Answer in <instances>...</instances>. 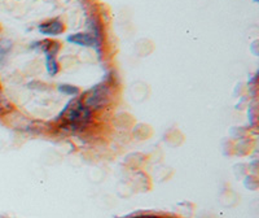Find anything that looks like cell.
I'll list each match as a JSON object with an SVG mask.
<instances>
[{"label":"cell","instance_id":"cell-6","mask_svg":"<svg viewBox=\"0 0 259 218\" xmlns=\"http://www.w3.org/2000/svg\"><path fill=\"white\" fill-rule=\"evenodd\" d=\"M58 91L65 95H69V96H76V95L79 94V88L72 85H61L58 87Z\"/></svg>","mask_w":259,"mask_h":218},{"label":"cell","instance_id":"cell-7","mask_svg":"<svg viewBox=\"0 0 259 218\" xmlns=\"http://www.w3.org/2000/svg\"><path fill=\"white\" fill-rule=\"evenodd\" d=\"M139 218H154V217H139Z\"/></svg>","mask_w":259,"mask_h":218},{"label":"cell","instance_id":"cell-1","mask_svg":"<svg viewBox=\"0 0 259 218\" xmlns=\"http://www.w3.org/2000/svg\"><path fill=\"white\" fill-rule=\"evenodd\" d=\"M109 97H110V92H109L108 86L99 85L88 91L82 103L88 109H100L109 103Z\"/></svg>","mask_w":259,"mask_h":218},{"label":"cell","instance_id":"cell-2","mask_svg":"<svg viewBox=\"0 0 259 218\" xmlns=\"http://www.w3.org/2000/svg\"><path fill=\"white\" fill-rule=\"evenodd\" d=\"M91 116H92L91 109H88L82 101H77L69 111V113H68L67 120L70 124V127L77 129L79 125L87 124L91 120Z\"/></svg>","mask_w":259,"mask_h":218},{"label":"cell","instance_id":"cell-3","mask_svg":"<svg viewBox=\"0 0 259 218\" xmlns=\"http://www.w3.org/2000/svg\"><path fill=\"white\" fill-rule=\"evenodd\" d=\"M68 42L82 47H94L97 44L96 38L90 33H76L68 36Z\"/></svg>","mask_w":259,"mask_h":218},{"label":"cell","instance_id":"cell-5","mask_svg":"<svg viewBox=\"0 0 259 218\" xmlns=\"http://www.w3.org/2000/svg\"><path fill=\"white\" fill-rule=\"evenodd\" d=\"M45 68L49 76H56L58 73V64L57 60L52 54H45Z\"/></svg>","mask_w":259,"mask_h":218},{"label":"cell","instance_id":"cell-4","mask_svg":"<svg viewBox=\"0 0 259 218\" xmlns=\"http://www.w3.org/2000/svg\"><path fill=\"white\" fill-rule=\"evenodd\" d=\"M39 31L43 35L47 36H56L63 33V25L58 20H52V21L45 22L39 26Z\"/></svg>","mask_w":259,"mask_h":218}]
</instances>
